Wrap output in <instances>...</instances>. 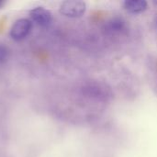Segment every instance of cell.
<instances>
[{"instance_id": "ba28073f", "label": "cell", "mask_w": 157, "mask_h": 157, "mask_svg": "<svg viewBox=\"0 0 157 157\" xmlns=\"http://www.w3.org/2000/svg\"><path fill=\"white\" fill-rule=\"evenodd\" d=\"M155 26H156L157 28V15L156 17H155Z\"/></svg>"}, {"instance_id": "6da1fadb", "label": "cell", "mask_w": 157, "mask_h": 157, "mask_svg": "<svg viewBox=\"0 0 157 157\" xmlns=\"http://www.w3.org/2000/svg\"><path fill=\"white\" fill-rule=\"evenodd\" d=\"M84 94L96 100L107 101L111 98L112 94L110 89L106 84L99 81H91L84 86Z\"/></svg>"}, {"instance_id": "52a82bcc", "label": "cell", "mask_w": 157, "mask_h": 157, "mask_svg": "<svg viewBox=\"0 0 157 157\" xmlns=\"http://www.w3.org/2000/svg\"><path fill=\"white\" fill-rule=\"evenodd\" d=\"M9 57V50L6 46L0 44V64L6 62Z\"/></svg>"}, {"instance_id": "8992f818", "label": "cell", "mask_w": 157, "mask_h": 157, "mask_svg": "<svg viewBox=\"0 0 157 157\" xmlns=\"http://www.w3.org/2000/svg\"><path fill=\"white\" fill-rule=\"evenodd\" d=\"M124 8L132 14H140L147 9L148 3L145 0H127L123 3Z\"/></svg>"}, {"instance_id": "3957f363", "label": "cell", "mask_w": 157, "mask_h": 157, "mask_svg": "<svg viewBox=\"0 0 157 157\" xmlns=\"http://www.w3.org/2000/svg\"><path fill=\"white\" fill-rule=\"evenodd\" d=\"M31 29V20L28 18H19L12 25L10 29V36L15 40H21L29 34Z\"/></svg>"}, {"instance_id": "7a4b0ae2", "label": "cell", "mask_w": 157, "mask_h": 157, "mask_svg": "<svg viewBox=\"0 0 157 157\" xmlns=\"http://www.w3.org/2000/svg\"><path fill=\"white\" fill-rule=\"evenodd\" d=\"M86 9V5L83 1L79 0H68L64 1L60 6V12L62 15L67 17H82Z\"/></svg>"}, {"instance_id": "9c48e42d", "label": "cell", "mask_w": 157, "mask_h": 157, "mask_svg": "<svg viewBox=\"0 0 157 157\" xmlns=\"http://www.w3.org/2000/svg\"><path fill=\"white\" fill-rule=\"evenodd\" d=\"M3 5H4V2H3V1H0V7H1Z\"/></svg>"}, {"instance_id": "277c9868", "label": "cell", "mask_w": 157, "mask_h": 157, "mask_svg": "<svg viewBox=\"0 0 157 157\" xmlns=\"http://www.w3.org/2000/svg\"><path fill=\"white\" fill-rule=\"evenodd\" d=\"M104 29L106 33L110 36L122 35L127 31L128 26H127L125 19H123L122 17H115L107 21V23L105 24Z\"/></svg>"}, {"instance_id": "5b68a950", "label": "cell", "mask_w": 157, "mask_h": 157, "mask_svg": "<svg viewBox=\"0 0 157 157\" xmlns=\"http://www.w3.org/2000/svg\"><path fill=\"white\" fill-rule=\"evenodd\" d=\"M29 15L32 21L40 27H48L52 21V13L42 6H37L33 8L30 10Z\"/></svg>"}, {"instance_id": "30bf717a", "label": "cell", "mask_w": 157, "mask_h": 157, "mask_svg": "<svg viewBox=\"0 0 157 157\" xmlns=\"http://www.w3.org/2000/svg\"><path fill=\"white\" fill-rule=\"evenodd\" d=\"M154 3H155V5H157V1H154Z\"/></svg>"}]
</instances>
